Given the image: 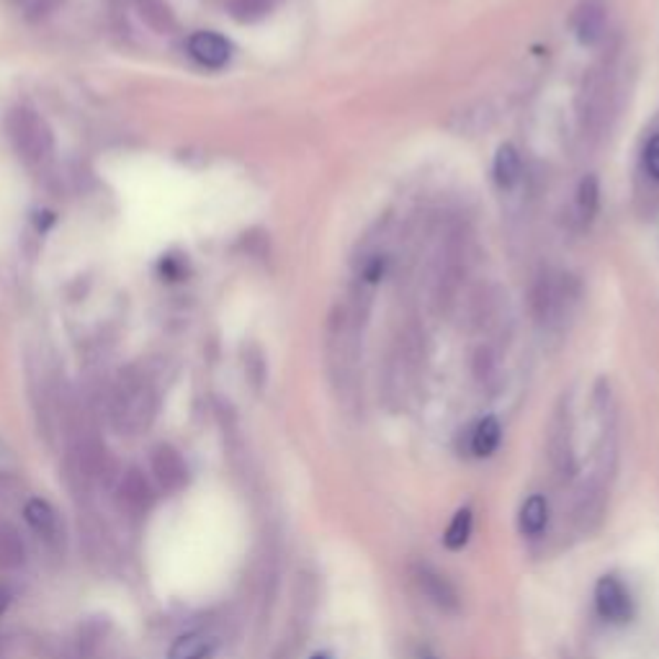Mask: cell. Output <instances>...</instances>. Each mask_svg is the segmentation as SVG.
<instances>
[{
  "label": "cell",
  "mask_w": 659,
  "mask_h": 659,
  "mask_svg": "<svg viewBox=\"0 0 659 659\" xmlns=\"http://www.w3.org/2000/svg\"><path fill=\"white\" fill-rule=\"evenodd\" d=\"M645 166H647V173L659 181V135H655L649 139L647 150H645Z\"/></svg>",
  "instance_id": "cell-23"
},
{
  "label": "cell",
  "mask_w": 659,
  "mask_h": 659,
  "mask_svg": "<svg viewBox=\"0 0 659 659\" xmlns=\"http://www.w3.org/2000/svg\"><path fill=\"white\" fill-rule=\"evenodd\" d=\"M8 137L19 152V158L26 162H42L52 155L54 150V137L50 124H46L42 116H39L34 108H13L8 114L6 121Z\"/></svg>",
  "instance_id": "cell-3"
},
{
  "label": "cell",
  "mask_w": 659,
  "mask_h": 659,
  "mask_svg": "<svg viewBox=\"0 0 659 659\" xmlns=\"http://www.w3.org/2000/svg\"><path fill=\"white\" fill-rule=\"evenodd\" d=\"M610 100V75L608 67L595 65L587 70L577 93V124L583 137H598L608 116Z\"/></svg>",
  "instance_id": "cell-4"
},
{
  "label": "cell",
  "mask_w": 659,
  "mask_h": 659,
  "mask_svg": "<svg viewBox=\"0 0 659 659\" xmlns=\"http://www.w3.org/2000/svg\"><path fill=\"white\" fill-rule=\"evenodd\" d=\"M410 659H440L436 652H433L431 647H425V645H421V647H415L413 649V657Z\"/></svg>",
  "instance_id": "cell-24"
},
{
  "label": "cell",
  "mask_w": 659,
  "mask_h": 659,
  "mask_svg": "<svg viewBox=\"0 0 659 659\" xmlns=\"http://www.w3.org/2000/svg\"><path fill=\"white\" fill-rule=\"evenodd\" d=\"M521 152L515 150V145H500L498 152H495V162H492V173L495 181H498L500 189H513V185L521 181Z\"/></svg>",
  "instance_id": "cell-13"
},
{
  "label": "cell",
  "mask_w": 659,
  "mask_h": 659,
  "mask_svg": "<svg viewBox=\"0 0 659 659\" xmlns=\"http://www.w3.org/2000/svg\"><path fill=\"white\" fill-rule=\"evenodd\" d=\"M137 8H139V15H142V21L152 31H158V34H170V31H176V15L170 11L166 0H137Z\"/></svg>",
  "instance_id": "cell-18"
},
{
  "label": "cell",
  "mask_w": 659,
  "mask_h": 659,
  "mask_svg": "<svg viewBox=\"0 0 659 659\" xmlns=\"http://www.w3.org/2000/svg\"><path fill=\"white\" fill-rule=\"evenodd\" d=\"M595 608L608 624H626L634 616L631 595L621 580L614 575L600 577L598 585H595Z\"/></svg>",
  "instance_id": "cell-6"
},
{
  "label": "cell",
  "mask_w": 659,
  "mask_h": 659,
  "mask_svg": "<svg viewBox=\"0 0 659 659\" xmlns=\"http://www.w3.org/2000/svg\"><path fill=\"white\" fill-rule=\"evenodd\" d=\"M121 498L129 508L135 510H142L150 506V485H147V479L139 475V471H129V475L124 477Z\"/></svg>",
  "instance_id": "cell-21"
},
{
  "label": "cell",
  "mask_w": 659,
  "mask_h": 659,
  "mask_svg": "<svg viewBox=\"0 0 659 659\" xmlns=\"http://www.w3.org/2000/svg\"><path fill=\"white\" fill-rule=\"evenodd\" d=\"M155 407H158V400H155L152 386L142 376H137L135 371L121 374L111 397V413L116 425L127 433L142 431L155 417Z\"/></svg>",
  "instance_id": "cell-2"
},
{
  "label": "cell",
  "mask_w": 659,
  "mask_h": 659,
  "mask_svg": "<svg viewBox=\"0 0 659 659\" xmlns=\"http://www.w3.org/2000/svg\"><path fill=\"white\" fill-rule=\"evenodd\" d=\"M189 54L199 65L209 70H220L230 62L232 57V44L216 31H196L189 39Z\"/></svg>",
  "instance_id": "cell-9"
},
{
  "label": "cell",
  "mask_w": 659,
  "mask_h": 659,
  "mask_svg": "<svg viewBox=\"0 0 659 659\" xmlns=\"http://www.w3.org/2000/svg\"><path fill=\"white\" fill-rule=\"evenodd\" d=\"M608 6L603 0H583L572 15V31L583 46H595L606 36Z\"/></svg>",
  "instance_id": "cell-7"
},
{
  "label": "cell",
  "mask_w": 659,
  "mask_h": 659,
  "mask_svg": "<svg viewBox=\"0 0 659 659\" xmlns=\"http://www.w3.org/2000/svg\"><path fill=\"white\" fill-rule=\"evenodd\" d=\"M549 523V502L544 495H531L523 502L521 515H518V525H521L523 536H541Z\"/></svg>",
  "instance_id": "cell-16"
},
{
  "label": "cell",
  "mask_w": 659,
  "mask_h": 659,
  "mask_svg": "<svg viewBox=\"0 0 659 659\" xmlns=\"http://www.w3.org/2000/svg\"><path fill=\"white\" fill-rule=\"evenodd\" d=\"M152 469H155V475H158L160 482L168 487V490H178V487L185 482V475H189V471H185L181 454L173 451L170 446H160L158 451H155Z\"/></svg>",
  "instance_id": "cell-10"
},
{
  "label": "cell",
  "mask_w": 659,
  "mask_h": 659,
  "mask_svg": "<svg viewBox=\"0 0 659 659\" xmlns=\"http://www.w3.org/2000/svg\"><path fill=\"white\" fill-rule=\"evenodd\" d=\"M23 518H26V523L34 529L39 536L46 539V541H54L60 536V518H57V510H54L50 502L42 500V498H34L26 502V508H23Z\"/></svg>",
  "instance_id": "cell-11"
},
{
  "label": "cell",
  "mask_w": 659,
  "mask_h": 659,
  "mask_svg": "<svg viewBox=\"0 0 659 659\" xmlns=\"http://www.w3.org/2000/svg\"><path fill=\"white\" fill-rule=\"evenodd\" d=\"M500 440H502V428L498 417H482V421L477 423L475 433H471V451H475V456H479V459H487V456L498 451Z\"/></svg>",
  "instance_id": "cell-17"
},
{
  "label": "cell",
  "mask_w": 659,
  "mask_h": 659,
  "mask_svg": "<svg viewBox=\"0 0 659 659\" xmlns=\"http://www.w3.org/2000/svg\"><path fill=\"white\" fill-rule=\"evenodd\" d=\"M471 529H475V515H471L469 508H464L454 515V521L448 523V529L444 533L446 549H451V552H459V549L467 546L469 539H471Z\"/></svg>",
  "instance_id": "cell-19"
},
{
  "label": "cell",
  "mask_w": 659,
  "mask_h": 659,
  "mask_svg": "<svg viewBox=\"0 0 659 659\" xmlns=\"http://www.w3.org/2000/svg\"><path fill=\"white\" fill-rule=\"evenodd\" d=\"M415 583L436 608L446 610V614L459 610V593H456V587L448 583L446 575H440L438 570L428 567V564H421V567H415Z\"/></svg>",
  "instance_id": "cell-8"
},
{
  "label": "cell",
  "mask_w": 659,
  "mask_h": 659,
  "mask_svg": "<svg viewBox=\"0 0 659 659\" xmlns=\"http://www.w3.org/2000/svg\"><path fill=\"white\" fill-rule=\"evenodd\" d=\"M276 6L278 0H232L230 15L240 23H255L274 13Z\"/></svg>",
  "instance_id": "cell-20"
},
{
  "label": "cell",
  "mask_w": 659,
  "mask_h": 659,
  "mask_svg": "<svg viewBox=\"0 0 659 659\" xmlns=\"http://www.w3.org/2000/svg\"><path fill=\"white\" fill-rule=\"evenodd\" d=\"M366 294L355 291L343 305H336L328 322V371L332 390L346 407L359 405L361 390V336L366 322Z\"/></svg>",
  "instance_id": "cell-1"
},
{
  "label": "cell",
  "mask_w": 659,
  "mask_h": 659,
  "mask_svg": "<svg viewBox=\"0 0 659 659\" xmlns=\"http://www.w3.org/2000/svg\"><path fill=\"white\" fill-rule=\"evenodd\" d=\"M6 606H8V593L3 591V587H0V614H3Z\"/></svg>",
  "instance_id": "cell-25"
},
{
  "label": "cell",
  "mask_w": 659,
  "mask_h": 659,
  "mask_svg": "<svg viewBox=\"0 0 659 659\" xmlns=\"http://www.w3.org/2000/svg\"><path fill=\"white\" fill-rule=\"evenodd\" d=\"M23 556V546L13 533H0V567H8V564H19Z\"/></svg>",
  "instance_id": "cell-22"
},
{
  "label": "cell",
  "mask_w": 659,
  "mask_h": 659,
  "mask_svg": "<svg viewBox=\"0 0 659 659\" xmlns=\"http://www.w3.org/2000/svg\"><path fill=\"white\" fill-rule=\"evenodd\" d=\"M492 121H495V114L490 104L479 100V104H471L467 108H461V111H456L451 116V121H448V129H454L456 135H477V131L492 127Z\"/></svg>",
  "instance_id": "cell-12"
},
{
  "label": "cell",
  "mask_w": 659,
  "mask_h": 659,
  "mask_svg": "<svg viewBox=\"0 0 659 659\" xmlns=\"http://www.w3.org/2000/svg\"><path fill=\"white\" fill-rule=\"evenodd\" d=\"M598 206H600V183H598V176L587 173L583 181L577 185V199H575V214H577V222L587 227V224H593L595 214H598Z\"/></svg>",
  "instance_id": "cell-15"
},
{
  "label": "cell",
  "mask_w": 659,
  "mask_h": 659,
  "mask_svg": "<svg viewBox=\"0 0 659 659\" xmlns=\"http://www.w3.org/2000/svg\"><path fill=\"white\" fill-rule=\"evenodd\" d=\"M546 448L552 467L562 479H572L577 471L575 459V436H572V410L570 400L562 397L560 405L554 407L552 421H549L546 433Z\"/></svg>",
  "instance_id": "cell-5"
},
{
  "label": "cell",
  "mask_w": 659,
  "mask_h": 659,
  "mask_svg": "<svg viewBox=\"0 0 659 659\" xmlns=\"http://www.w3.org/2000/svg\"><path fill=\"white\" fill-rule=\"evenodd\" d=\"M309 659H332V657L330 655H312Z\"/></svg>",
  "instance_id": "cell-26"
},
{
  "label": "cell",
  "mask_w": 659,
  "mask_h": 659,
  "mask_svg": "<svg viewBox=\"0 0 659 659\" xmlns=\"http://www.w3.org/2000/svg\"><path fill=\"white\" fill-rule=\"evenodd\" d=\"M216 649V639L204 631L183 634L173 641L168 659H209Z\"/></svg>",
  "instance_id": "cell-14"
}]
</instances>
